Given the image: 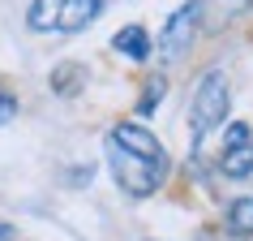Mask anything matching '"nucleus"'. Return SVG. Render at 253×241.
I'll return each mask as SVG.
<instances>
[{
    "instance_id": "f03ea898",
    "label": "nucleus",
    "mask_w": 253,
    "mask_h": 241,
    "mask_svg": "<svg viewBox=\"0 0 253 241\" xmlns=\"http://www.w3.org/2000/svg\"><path fill=\"white\" fill-rule=\"evenodd\" d=\"M99 9H103V0H30L26 26L69 35V30H86L99 17Z\"/></svg>"
},
{
    "instance_id": "20e7f679",
    "label": "nucleus",
    "mask_w": 253,
    "mask_h": 241,
    "mask_svg": "<svg viewBox=\"0 0 253 241\" xmlns=\"http://www.w3.org/2000/svg\"><path fill=\"white\" fill-rule=\"evenodd\" d=\"M198 30H202V4L189 0V4H180V9L168 17V26L159 30V56L163 60L185 56L189 48H193V39H198Z\"/></svg>"
},
{
    "instance_id": "6e6552de",
    "label": "nucleus",
    "mask_w": 253,
    "mask_h": 241,
    "mask_svg": "<svg viewBox=\"0 0 253 241\" xmlns=\"http://www.w3.org/2000/svg\"><path fill=\"white\" fill-rule=\"evenodd\" d=\"M82 78H86V73H82L78 65H60V69L52 73V86H56L60 95H73V91H78V82H82Z\"/></svg>"
},
{
    "instance_id": "423d86ee",
    "label": "nucleus",
    "mask_w": 253,
    "mask_h": 241,
    "mask_svg": "<svg viewBox=\"0 0 253 241\" xmlns=\"http://www.w3.org/2000/svg\"><path fill=\"white\" fill-rule=\"evenodd\" d=\"M112 48L116 52H125L129 60H146L155 48H150V35L142 26H125V30H116V39H112Z\"/></svg>"
},
{
    "instance_id": "0eeeda50",
    "label": "nucleus",
    "mask_w": 253,
    "mask_h": 241,
    "mask_svg": "<svg viewBox=\"0 0 253 241\" xmlns=\"http://www.w3.org/2000/svg\"><path fill=\"white\" fill-rule=\"evenodd\" d=\"M227 228L232 233H253V198H236L232 207H227Z\"/></svg>"
},
{
    "instance_id": "39448f33",
    "label": "nucleus",
    "mask_w": 253,
    "mask_h": 241,
    "mask_svg": "<svg viewBox=\"0 0 253 241\" xmlns=\"http://www.w3.org/2000/svg\"><path fill=\"white\" fill-rule=\"evenodd\" d=\"M219 168H223V177H249L253 173V129L245 120H232L227 125Z\"/></svg>"
},
{
    "instance_id": "1a4fd4ad",
    "label": "nucleus",
    "mask_w": 253,
    "mask_h": 241,
    "mask_svg": "<svg viewBox=\"0 0 253 241\" xmlns=\"http://www.w3.org/2000/svg\"><path fill=\"white\" fill-rule=\"evenodd\" d=\"M202 9H214V17H236V13H245V9H249V0H198Z\"/></svg>"
},
{
    "instance_id": "9b49d317",
    "label": "nucleus",
    "mask_w": 253,
    "mask_h": 241,
    "mask_svg": "<svg viewBox=\"0 0 253 241\" xmlns=\"http://www.w3.org/2000/svg\"><path fill=\"white\" fill-rule=\"evenodd\" d=\"M13 117H17V99L13 95H0V125H9Z\"/></svg>"
},
{
    "instance_id": "7ed1b4c3",
    "label": "nucleus",
    "mask_w": 253,
    "mask_h": 241,
    "mask_svg": "<svg viewBox=\"0 0 253 241\" xmlns=\"http://www.w3.org/2000/svg\"><path fill=\"white\" fill-rule=\"evenodd\" d=\"M227 104H232V95H227V78L219 73V69L202 73L198 91H193V104H189V120H193V142H202V138L211 134V129H219V125H223Z\"/></svg>"
},
{
    "instance_id": "f257e3e1",
    "label": "nucleus",
    "mask_w": 253,
    "mask_h": 241,
    "mask_svg": "<svg viewBox=\"0 0 253 241\" xmlns=\"http://www.w3.org/2000/svg\"><path fill=\"white\" fill-rule=\"evenodd\" d=\"M107 164H112L116 185L129 198H150L163 185V177H168L163 142L150 134L146 125H133V120H120L107 134Z\"/></svg>"
},
{
    "instance_id": "f8f14e48",
    "label": "nucleus",
    "mask_w": 253,
    "mask_h": 241,
    "mask_svg": "<svg viewBox=\"0 0 253 241\" xmlns=\"http://www.w3.org/2000/svg\"><path fill=\"white\" fill-rule=\"evenodd\" d=\"M9 237H13V228H9V224H0V241H9Z\"/></svg>"
},
{
    "instance_id": "9d476101",
    "label": "nucleus",
    "mask_w": 253,
    "mask_h": 241,
    "mask_svg": "<svg viewBox=\"0 0 253 241\" xmlns=\"http://www.w3.org/2000/svg\"><path fill=\"white\" fill-rule=\"evenodd\" d=\"M159 99H163V78H150L146 82V95H142V112H150Z\"/></svg>"
}]
</instances>
